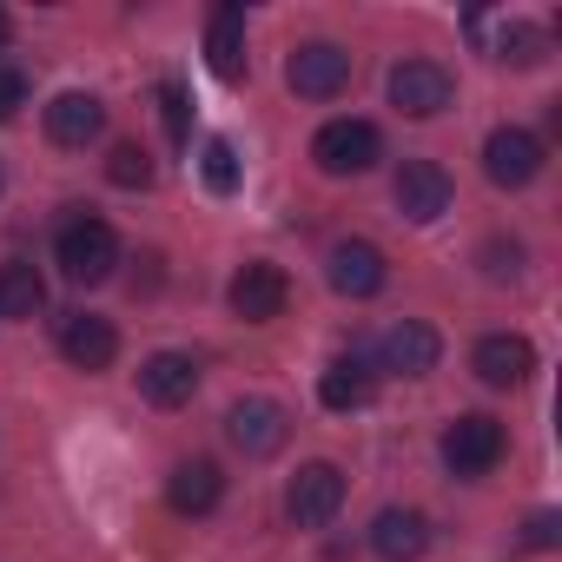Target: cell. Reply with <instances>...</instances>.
<instances>
[{
    "label": "cell",
    "mask_w": 562,
    "mask_h": 562,
    "mask_svg": "<svg viewBox=\"0 0 562 562\" xmlns=\"http://www.w3.org/2000/svg\"><path fill=\"white\" fill-rule=\"evenodd\" d=\"M54 258H60V271L74 278V285H106L113 265H120V238H113L106 218L74 212V218L60 225V238H54Z\"/></svg>",
    "instance_id": "obj_1"
},
{
    "label": "cell",
    "mask_w": 562,
    "mask_h": 562,
    "mask_svg": "<svg viewBox=\"0 0 562 562\" xmlns=\"http://www.w3.org/2000/svg\"><path fill=\"white\" fill-rule=\"evenodd\" d=\"M312 159L331 179H358V172H371L384 159V133L371 120H325L318 139H312Z\"/></svg>",
    "instance_id": "obj_2"
},
{
    "label": "cell",
    "mask_w": 562,
    "mask_h": 562,
    "mask_svg": "<svg viewBox=\"0 0 562 562\" xmlns=\"http://www.w3.org/2000/svg\"><path fill=\"white\" fill-rule=\"evenodd\" d=\"M285 437H292V417H285V404H271V397H238V404L225 411V443H232L245 463L278 457V450H285Z\"/></svg>",
    "instance_id": "obj_3"
},
{
    "label": "cell",
    "mask_w": 562,
    "mask_h": 562,
    "mask_svg": "<svg viewBox=\"0 0 562 562\" xmlns=\"http://www.w3.org/2000/svg\"><path fill=\"white\" fill-rule=\"evenodd\" d=\"M503 450H509V437H503V424L483 417V411H470V417H457V424L443 430V463H450V476H490V470L503 463Z\"/></svg>",
    "instance_id": "obj_4"
},
{
    "label": "cell",
    "mask_w": 562,
    "mask_h": 562,
    "mask_svg": "<svg viewBox=\"0 0 562 562\" xmlns=\"http://www.w3.org/2000/svg\"><path fill=\"white\" fill-rule=\"evenodd\" d=\"M285 87H292L299 100H338V93L351 87V54H345L338 41H305V47L292 54V67H285Z\"/></svg>",
    "instance_id": "obj_5"
},
{
    "label": "cell",
    "mask_w": 562,
    "mask_h": 562,
    "mask_svg": "<svg viewBox=\"0 0 562 562\" xmlns=\"http://www.w3.org/2000/svg\"><path fill=\"white\" fill-rule=\"evenodd\" d=\"M338 509H345V470H338V463H305V470L285 483V516H292L299 529H325Z\"/></svg>",
    "instance_id": "obj_6"
},
{
    "label": "cell",
    "mask_w": 562,
    "mask_h": 562,
    "mask_svg": "<svg viewBox=\"0 0 562 562\" xmlns=\"http://www.w3.org/2000/svg\"><path fill=\"white\" fill-rule=\"evenodd\" d=\"M450 100H457L450 67H437V60H404V67H391V106H397V113H411V120H437Z\"/></svg>",
    "instance_id": "obj_7"
},
{
    "label": "cell",
    "mask_w": 562,
    "mask_h": 562,
    "mask_svg": "<svg viewBox=\"0 0 562 562\" xmlns=\"http://www.w3.org/2000/svg\"><path fill=\"white\" fill-rule=\"evenodd\" d=\"M542 139L536 133H522V126H496L490 139H483V172H490V186H503V192H522L536 172H542Z\"/></svg>",
    "instance_id": "obj_8"
},
{
    "label": "cell",
    "mask_w": 562,
    "mask_h": 562,
    "mask_svg": "<svg viewBox=\"0 0 562 562\" xmlns=\"http://www.w3.org/2000/svg\"><path fill=\"white\" fill-rule=\"evenodd\" d=\"M391 199H397V212L411 225H430V218L450 212V172L437 159H404L397 179H391Z\"/></svg>",
    "instance_id": "obj_9"
},
{
    "label": "cell",
    "mask_w": 562,
    "mask_h": 562,
    "mask_svg": "<svg viewBox=\"0 0 562 562\" xmlns=\"http://www.w3.org/2000/svg\"><path fill=\"white\" fill-rule=\"evenodd\" d=\"M285 299H292V278L278 271L271 258L238 265V278H232V312H238L245 325H271L278 312H285Z\"/></svg>",
    "instance_id": "obj_10"
},
{
    "label": "cell",
    "mask_w": 562,
    "mask_h": 562,
    "mask_svg": "<svg viewBox=\"0 0 562 562\" xmlns=\"http://www.w3.org/2000/svg\"><path fill=\"white\" fill-rule=\"evenodd\" d=\"M325 278H331V292H338V299H378V292H384V278H391V265H384L378 245L345 238V245H331Z\"/></svg>",
    "instance_id": "obj_11"
},
{
    "label": "cell",
    "mask_w": 562,
    "mask_h": 562,
    "mask_svg": "<svg viewBox=\"0 0 562 562\" xmlns=\"http://www.w3.org/2000/svg\"><path fill=\"white\" fill-rule=\"evenodd\" d=\"M378 358H384V371H397V378H430L437 358H443V338H437L424 318H397V325L378 338Z\"/></svg>",
    "instance_id": "obj_12"
},
{
    "label": "cell",
    "mask_w": 562,
    "mask_h": 562,
    "mask_svg": "<svg viewBox=\"0 0 562 562\" xmlns=\"http://www.w3.org/2000/svg\"><path fill=\"white\" fill-rule=\"evenodd\" d=\"M60 358L74 371H106L120 358V331L106 318H93V312H67L60 318Z\"/></svg>",
    "instance_id": "obj_13"
},
{
    "label": "cell",
    "mask_w": 562,
    "mask_h": 562,
    "mask_svg": "<svg viewBox=\"0 0 562 562\" xmlns=\"http://www.w3.org/2000/svg\"><path fill=\"white\" fill-rule=\"evenodd\" d=\"M470 364H476V378H483L490 391H516V384H529V371H536V345L516 338V331H496V338L476 345Z\"/></svg>",
    "instance_id": "obj_14"
},
{
    "label": "cell",
    "mask_w": 562,
    "mask_h": 562,
    "mask_svg": "<svg viewBox=\"0 0 562 562\" xmlns=\"http://www.w3.org/2000/svg\"><path fill=\"white\" fill-rule=\"evenodd\" d=\"M192 391H199V364H192L186 351H153V358L139 364V397H146V404L179 411V404H192Z\"/></svg>",
    "instance_id": "obj_15"
},
{
    "label": "cell",
    "mask_w": 562,
    "mask_h": 562,
    "mask_svg": "<svg viewBox=\"0 0 562 562\" xmlns=\"http://www.w3.org/2000/svg\"><path fill=\"white\" fill-rule=\"evenodd\" d=\"M371 397H378V371L358 351H345V358L325 364V378H318V404L325 411H364Z\"/></svg>",
    "instance_id": "obj_16"
},
{
    "label": "cell",
    "mask_w": 562,
    "mask_h": 562,
    "mask_svg": "<svg viewBox=\"0 0 562 562\" xmlns=\"http://www.w3.org/2000/svg\"><path fill=\"white\" fill-rule=\"evenodd\" d=\"M166 496H172V509H179V516H212V509L225 503V470H218L212 457H192V463H179V470H172Z\"/></svg>",
    "instance_id": "obj_17"
},
{
    "label": "cell",
    "mask_w": 562,
    "mask_h": 562,
    "mask_svg": "<svg viewBox=\"0 0 562 562\" xmlns=\"http://www.w3.org/2000/svg\"><path fill=\"white\" fill-rule=\"evenodd\" d=\"M371 549H378L384 562H417V555L430 549V516H424V509H378Z\"/></svg>",
    "instance_id": "obj_18"
},
{
    "label": "cell",
    "mask_w": 562,
    "mask_h": 562,
    "mask_svg": "<svg viewBox=\"0 0 562 562\" xmlns=\"http://www.w3.org/2000/svg\"><path fill=\"white\" fill-rule=\"evenodd\" d=\"M100 133H106V106L93 93H60L47 106V139L54 146H93Z\"/></svg>",
    "instance_id": "obj_19"
},
{
    "label": "cell",
    "mask_w": 562,
    "mask_h": 562,
    "mask_svg": "<svg viewBox=\"0 0 562 562\" xmlns=\"http://www.w3.org/2000/svg\"><path fill=\"white\" fill-rule=\"evenodd\" d=\"M205 60L218 80H238L245 74V8L238 0H225V8H212V27H205Z\"/></svg>",
    "instance_id": "obj_20"
},
{
    "label": "cell",
    "mask_w": 562,
    "mask_h": 562,
    "mask_svg": "<svg viewBox=\"0 0 562 562\" xmlns=\"http://www.w3.org/2000/svg\"><path fill=\"white\" fill-rule=\"evenodd\" d=\"M47 312V278L27 265V258H14V265H0V318H41Z\"/></svg>",
    "instance_id": "obj_21"
},
{
    "label": "cell",
    "mask_w": 562,
    "mask_h": 562,
    "mask_svg": "<svg viewBox=\"0 0 562 562\" xmlns=\"http://www.w3.org/2000/svg\"><path fill=\"white\" fill-rule=\"evenodd\" d=\"M106 179H113L120 192H146V186H153V153L133 146V139H120V146L106 153Z\"/></svg>",
    "instance_id": "obj_22"
},
{
    "label": "cell",
    "mask_w": 562,
    "mask_h": 562,
    "mask_svg": "<svg viewBox=\"0 0 562 562\" xmlns=\"http://www.w3.org/2000/svg\"><path fill=\"white\" fill-rule=\"evenodd\" d=\"M199 172H205V186H212V192H232V186H238V153H232V139H205Z\"/></svg>",
    "instance_id": "obj_23"
},
{
    "label": "cell",
    "mask_w": 562,
    "mask_h": 562,
    "mask_svg": "<svg viewBox=\"0 0 562 562\" xmlns=\"http://www.w3.org/2000/svg\"><path fill=\"white\" fill-rule=\"evenodd\" d=\"M159 113H166V139H172V146H186V139H192V100H186V87H179V80H166V87H159Z\"/></svg>",
    "instance_id": "obj_24"
},
{
    "label": "cell",
    "mask_w": 562,
    "mask_h": 562,
    "mask_svg": "<svg viewBox=\"0 0 562 562\" xmlns=\"http://www.w3.org/2000/svg\"><path fill=\"white\" fill-rule=\"evenodd\" d=\"M496 60H509V67H536L542 60V27H503V47H496Z\"/></svg>",
    "instance_id": "obj_25"
},
{
    "label": "cell",
    "mask_w": 562,
    "mask_h": 562,
    "mask_svg": "<svg viewBox=\"0 0 562 562\" xmlns=\"http://www.w3.org/2000/svg\"><path fill=\"white\" fill-rule=\"evenodd\" d=\"M516 271H522V245L490 238V245H483V278H496V285H503V278H516Z\"/></svg>",
    "instance_id": "obj_26"
},
{
    "label": "cell",
    "mask_w": 562,
    "mask_h": 562,
    "mask_svg": "<svg viewBox=\"0 0 562 562\" xmlns=\"http://www.w3.org/2000/svg\"><path fill=\"white\" fill-rule=\"evenodd\" d=\"M27 106V74L21 67H0V120H14Z\"/></svg>",
    "instance_id": "obj_27"
},
{
    "label": "cell",
    "mask_w": 562,
    "mask_h": 562,
    "mask_svg": "<svg viewBox=\"0 0 562 562\" xmlns=\"http://www.w3.org/2000/svg\"><path fill=\"white\" fill-rule=\"evenodd\" d=\"M555 536H562V516H555V509H536V516L522 522V542H529V549H555Z\"/></svg>",
    "instance_id": "obj_28"
},
{
    "label": "cell",
    "mask_w": 562,
    "mask_h": 562,
    "mask_svg": "<svg viewBox=\"0 0 562 562\" xmlns=\"http://www.w3.org/2000/svg\"><path fill=\"white\" fill-rule=\"evenodd\" d=\"M8 34H14V21H8V14H0V47H8Z\"/></svg>",
    "instance_id": "obj_29"
}]
</instances>
